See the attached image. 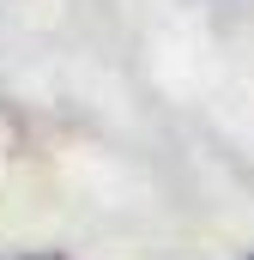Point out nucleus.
Here are the masks:
<instances>
[{
    "mask_svg": "<svg viewBox=\"0 0 254 260\" xmlns=\"http://www.w3.org/2000/svg\"><path fill=\"white\" fill-rule=\"evenodd\" d=\"M0 260H67V254H55V248H24V254H18V248H6Z\"/></svg>",
    "mask_w": 254,
    "mask_h": 260,
    "instance_id": "obj_1",
    "label": "nucleus"
},
{
    "mask_svg": "<svg viewBox=\"0 0 254 260\" xmlns=\"http://www.w3.org/2000/svg\"><path fill=\"white\" fill-rule=\"evenodd\" d=\"M242 260H254V254H242Z\"/></svg>",
    "mask_w": 254,
    "mask_h": 260,
    "instance_id": "obj_2",
    "label": "nucleus"
}]
</instances>
